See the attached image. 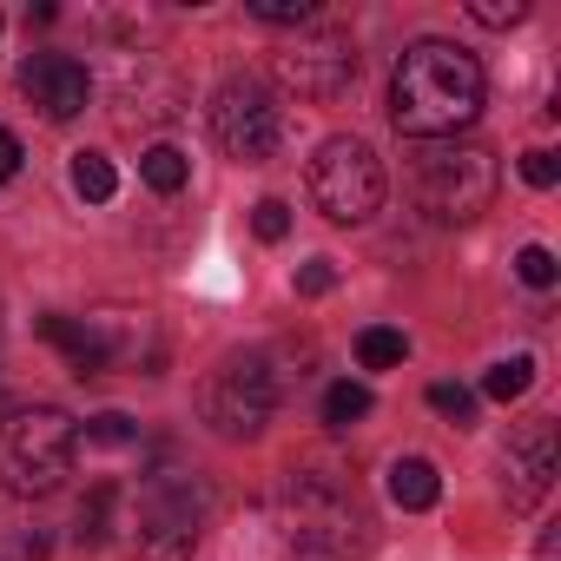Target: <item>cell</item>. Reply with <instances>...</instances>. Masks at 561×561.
<instances>
[{
    "label": "cell",
    "mask_w": 561,
    "mask_h": 561,
    "mask_svg": "<svg viewBox=\"0 0 561 561\" xmlns=\"http://www.w3.org/2000/svg\"><path fill=\"white\" fill-rule=\"evenodd\" d=\"M482 113V67L456 41H416L403 47L390 73V119L410 139H456Z\"/></svg>",
    "instance_id": "obj_1"
},
{
    "label": "cell",
    "mask_w": 561,
    "mask_h": 561,
    "mask_svg": "<svg viewBox=\"0 0 561 561\" xmlns=\"http://www.w3.org/2000/svg\"><path fill=\"white\" fill-rule=\"evenodd\" d=\"M277 528L305 561H351L370 541V515L357 502L351 482H337L331 469H291L277 489Z\"/></svg>",
    "instance_id": "obj_2"
},
{
    "label": "cell",
    "mask_w": 561,
    "mask_h": 561,
    "mask_svg": "<svg viewBox=\"0 0 561 561\" xmlns=\"http://www.w3.org/2000/svg\"><path fill=\"white\" fill-rule=\"evenodd\" d=\"M205 515H211L205 482L185 476V469H159L139 489H119V522L113 528H126V548L139 561H192V548L205 535Z\"/></svg>",
    "instance_id": "obj_3"
},
{
    "label": "cell",
    "mask_w": 561,
    "mask_h": 561,
    "mask_svg": "<svg viewBox=\"0 0 561 561\" xmlns=\"http://www.w3.org/2000/svg\"><path fill=\"white\" fill-rule=\"evenodd\" d=\"M73 449H80V430L67 410H54V403L14 410L0 423V489L8 495H54L73 476Z\"/></svg>",
    "instance_id": "obj_4"
},
{
    "label": "cell",
    "mask_w": 561,
    "mask_h": 561,
    "mask_svg": "<svg viewBox=\"0 0 561 561\" xmlns=\"http://www.w3.org/2000/svg\"><path fill=\"white\" fill-rule=\"evenodd\" d=\"M495 152L489 146H456V139H423L416 152V172H410V192L416 205L436 218V225H469L495 205Z\"/></svg>",
    "instance_id": "obj_5"
},
{
    "label": "cell",
    "mask_w": 561,
    "mask_h": 561,
    "mask_svg": "<svg viewBox=\"0 0 561 561\" xmlns=\"http://www.w3.org/2000/svg\"><path fill=\"white\" fill-rule=\"evenodd\" d=\"M311 205L331 218V225H364L377 218L383 205V165L364 139H324L318 159H311Z\"/></svg>",
    "instance_id": "obj_6"
},
{
    "label": "cell",
    "mask_w": 561,
    "mask_h": 561,
    "mask_svg": "<svg viewBox=\"0 0 561 561\" xmlns=\"http://www.w3.org/2000/svg\"><path fill=\"white\" fill-rule=\"evenodd\" d=\"M271 410H277V377H271L264 357H225V364L205 377V390H198V416H205L211 436H225V443L264 436Z\"/></svg>",
    "instance_id": "obj_7"
},
{
    "label": "cell",
    "mask_w": 561,
    "mask_h": 561,
    "mask_svg": "<svg viewBox=\"0 0 561 561\" xmlns=\"http://www.w3.org/2000/svg\"><path fill=\"white\" fill-rule=\"evenodd\" d=\"M211 139H218L231 159L264 165V159H277V146H285V106L271 100L264 80L231 73V80L211 93Z\"/></svg>",
    "instance_id": "obj_8"
},
{
    "label": "cell",
    "mask_w": 561,
    "mask_h": 561,
    "mask_svg": "<svg viewBox=\"0 0 561 561\" xmlns=\"http://www.w3.org/2000/svg\"><path fill=\"white\" fill-rule=\"evenodd\" d=\"M277 80H285L298 100H337L357 80V47L351 34H305L291 54H277Z\"/></svg>",
    "instance_id": "obj_9"
},
{
    "label": "cell",
    "mask_w": 561,
    "mask_h": 561,
    "mask_svg": "<svg viewBox=\"0 0 561 561\" xmlns=\"http://www.w3.org/2000/svg\"><path fill=\"white\" fill-rule=\"evenodd\" d=\"M554 469H561V456H554V430L548 423H528L522 436H508V456H502V495H508V508L515 515L541 508V495L554 489Z\"/></svg>",
    "instance_id": "obj_10"
},
{
    "label": "cell",
    "mask_w": 561,
    "mask_h": 561,
    "mask_svg": "<svg viewBox=\"0 0 561 561\" xmlns=\"http://www.w3.org/2000/svg\"><path fill=\"white\" fill-rule=\"evenodd\" d=\"M21 93L60 126V119H73V113H87L93 80H87V67H80L73 54H34V60L21 67Z\"/></svg>",
    "instance_id": "obj_11"
},
{
    "label": "cell",
    "mask_w": 561,
    "mask_h": 561,
    "mask_svg": "<svg viewBox=\"0 0 561 561\" xmlns=\"http://www.w3.org/2000/svg\"><path fill=\"white\" fill-rule=\"evenodd\" d=\"M41 337L67 351L73 377H100V370H113V364H106V344H100V324H93V318H87V324H80V318H41Z\"/></svg>",
    "instance_id": "obj_12"
},
{
    "label": "cell",
    "mask_w": 561,
    "mask_h": 561,
    "mask_svg": "<svg viewBox=\"0 0 561 561\" xmlns=\"http://www.w3.org/2000/svg\"><path fill=\"white\" fill-rule=\"evenodd\" d=\"M436 495H443L436 462H423V456L390 462V502H397V508H436Z\"/></svg>",
    "instance_id": "obj_13"
},
{
    "label": "cell",
    "mask_w": 561,
    "mask_h": 561,
    "mask_svg": "<svg viewBox=\"0 0 561 561\" xmlns=\"http://www.w3.org/2000/svg\"><path fill=\"white\" fill-rule=\"evenodd\" d=\"M139 179H146L159 198H172V192H185V179H192V159H185L179 146H152V152L139 159Z\"/></svg>",
    "instance_id": "obj_14"
},
{
    "label": "cell",
    "mask_w": 561,
    "mask_h": 561,
    "mask_svg": "<svg viewBox=\"0 0 561 561\" xmlns=\"http://www.w3.org/2000/svg\"><path fill=\"white\" fill-rule=\"evenodd\" d=\"M403 357H410V337L390 331V324H370V331L357 337V364H364V370H397Z\"/></svg>",
    "instance_id": "obj_15"
},
{
    "label": "cell",
    "mask_w": 561,
    "mask_h": 561,
    "mask_svg": "<svg viewBox=\"0 0 561 561\" xmlns=\"http://www.w3.org/2000/svg\"><path fill=\"white\" fill-rule=\"evenodd\" d=\"M73 192H80V198H93V205H106V198L119 192V172H113V159H100V152H80V159H73Z\"/></svg>",
    "instance_id": "obj_16"
},
{
    "label": "cell",
    "mask_w": 561,
    "mask_h": 561,
    "mask_svg": "<svg viewBox=\"0 0 561 561\" xmlns=\"http://www.w3.org/2000/svg\"><path fill=\"white\" fill-rule=\"evenodd\" d=\"M528 383H535V357H502V364L482 377V390H489L495 403H515V397H528Z\"/></svg>",
    "instance_id": "obj_17"
},
{
    "label": "cell",
    "mask_w": 561,
    "mask_h": 561,
    "mask_svg": "<svg viewBox=\"0 0 561 561\" xmlns=\"http://www.w3.org/2000/svg\"><path fill=\"white\" fill-rule=\"evenodd\" d=\"M370 416V390L364 383H331L324 390V423L331 430H351V423H364Z\"/></svg>",
    "instance_id": "obj_18"
},
{
    "label": "cell",
    "mask_w": 561,
    "mask_h": 561,
    "mask_svg": "<svg viewBox=\"0 0 561 561\" xmlns=\"http://www.w3.org/2000/svg\"><path fill=\"white\" fill-rule=\"evenodd\" d=\"M515 277H522V285H535V291H548L554 277H561V264H554L548 244H522V251H515Z\"/></svg>",
    "instance_id": "obj_19"
},
{
    "label": "cell",
    "mask_w": 561,
    "mask_h": 561,
    "mask_svg": "<svg viewBox=\"0 0 561 561\" xmlns=\"http://www.w3.org/2000/svg\"><path fill=\"white\" fill-rule=\"evenodd\" d=\"M251 14L271 21V27H311V21H318L311 0H251Z\"/></svg>",
    "instance_id": "obj_20"
},
{
    "label": "cell",
    "mask_w": 561,
    "mask_h": 561,
    "mask_svg": "<svg viewBox=\"0 0 561 561\" xmlns=\"http://www.w3.org/2000/svg\"><path fill=\"white\" fill-rule=\"evenodd\" d=\"M430 410L449 416V423H476V390H462V383H430Z\"/></svg>",
    "instance_id": "obj_21"
},
{
    "label": "cell",
    "mask_w": 561,
    "mask_h": 561,
    "mask_svg": "<svg viewBox=\"0 0 561 561\" xmlns=\"http://www.w3.org/2000/svg\"><path fill=\"white\" fill-rule=\"evenodd\" d=\"M133 436H139V423H133L126 410H100V416H87V443L119 449V443H133Z\"/></svg>",
    "instance_id": "obj_22"
},
{
    "label": "cell",
    "mask_w": 561,
    "mask_h": 561,
    "mask_svg": "<svg viewBox=\"0 0 561 561\" xmlns=\"http://www.w3.org/2000/svg\"><path fill=\"white\" fill-rule=\"evenodd\" d=\"M251 231H257L264 244H277V238L291 231V205H285V198H264V205L251 211Z\"/></svg>",
    "instance_id": "obj_23"
},
{
    "label": "cell",
    "mask_w": 561,
    "mask_h": 561,
    "mask_svg": "<svg viewBox=\"0 0 561 561\" xmlns=\"http://www.w3.org/2000/svg\"><path fill=\"white\" fill-rule=\"evenodd\" d=\"M482 27H515V21H528V0H476L469 8Z\"/></svg>",
    "instance_id": "obj_24"
},
{
    "label": "cell",
    "mask_w": 561,
    "mask_h": 561,
    "mask_svg": "<svg viewBox=\"0 0 561 561\" xmlns=\"http://www.w3.org/2000/svg\"><path fill=\"white\" fill-rule=\"evenodd\" d=\"M331 285H337V264H331V257H311V264H298V291H305V298H324Z\"/></svg>",
    "instance_id": "obj_25"
},
{
    "label": "cell",
    "mask_w": 561,
    "mask_h": 561,
    "mask_svg": "<svg viewBox=\"0 0 561 561\" xmlns=\"http://www.w3.org/2000/svg\"><path fill=\"white\" fill-rule=\"evenodd\" d=\"M522 179H528L535 192H548V185L561 179V165H554V152H548V146H535V152H522Z\"/></svg>",
    "instance_id": "obj_26"
},
{
    "label": "cell",
    "mask_w": 561,
    "mask_h": 561,
    "mask_svg": "<svg viewBox=\"0 0 561 561\" xmlns=\"http://www.w3.org/2000/svg\"><path fill=\"white\" fill-rule=\"evenodd\" d=\"M14 172H21V139H14L8 126H0V185H8Z\"/></svg>",
    "instance_id": "obj_27"
}]
</instances>
